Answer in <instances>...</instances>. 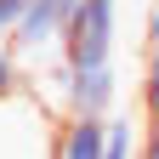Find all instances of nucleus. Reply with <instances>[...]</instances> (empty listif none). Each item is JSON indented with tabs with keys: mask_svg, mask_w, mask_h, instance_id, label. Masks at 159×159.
Returning a JSON list of instances; mask_svg holds the SVG:
<instances>
[{
	"mask_svg": "<svg viewBox=\"0 0 159 159\" xmlns=\"http://www.w3.org/2000/svg\"><path fill=\"white\" fill-rule=\"evenodd\" d=\"M57 125L63 119L29 85L0 97V159H57Z\"/></svg>",
	"mask_w": 159,
	"mask_h": 159,
	"instance_id": "nucleus-1",
	"label": "nucleus"
},
{
	"mask_svg": "<svg viewBox=\"0 0 159 159\" xmlns=\"http://www.w3.org/2000/svg\"><path fill=\"white\" fill-rule=\"evenodd\" d=\"M119 46V0H80L63 34V68H108Z\"/></svg>",
	"mask_w": 159,
	"mask_h": 159,
	"instance_id": "nucleus-2",
	"label": "nucleus"
},
{
	"mask_svg": "<svg viewBox=\"0 0 159 159\" xmlns=\"http://www.w3.org/2000/svg\"><path fill=\"white\" fill-rule=\"evenodd\" d=\"M80 0H23V17L11 29V57L23 68H46L63 57V34Z\"/></svg>",
	"mask_w": 159,
	"mask_h": 159,
	"instance_id": "nucleus-3",
	"label": "nucleus"
},
{
	"mask_svg": "<svg viewBox=\"0 0 159 159\" xmlns=\"http://www.w3.org/2000/svg\"><path fill=\"white\" fill-rule=\"evenodd\" d=\"M102 148H108V119L68 114L57 125V159H102Z\"/></svg>",
	"mask_w": 159,
	"mask_h": 159,
	"instance_id": "nucleus-4",
	"label": "nucleus"
},
{
	"mask_svg": "<svg viewBox=\"0 0 159 159\" xmlns=\"http://www.w3.org/2000/svg\"><path fill=\"white\" fill-rule=\"evenodd\" d=\"M136 102H142V119H159V40H148V57H142V85H136Z\"/></svg>",
	"mask_w": 159,
	"mask_h": 159,
	"instance_id": "nucleus-5",
	"label": "nucleus"
},
{
	"mask_svg": "<svg viewBox=\"0 0 159 159\" xmlns=\"http://www.w3.org/2000/svg\"><path fill=\"white\" fill-rule=\"evenodd\" d=\"M136 136H142V125H131V114H114L108 119V148H102V159H136Z\"/></svg>",
	"mask_w": 159,
	"mask_h": 159,
	"instance_id": "nucleus-6",
	"label": "nucleus"
},
{
	"mask_svg": "<svg viewBox=\"0 0 159 159\" xmlns=\"http://www.w3.org/2000/svg\"><path fill=\"white\" fill-rule=\"evenodd\" d=\"M29 85V68L11 57V46H0V97H11V91H23Z\"/></svg>",
	"mask_w": 159,
	"mask_h": 159,
	"instance_id": "nucleus-7",
	"label": "nucleus"
},
{
	"mask_svg": "<svg viewBox=\"0 0 159 159\" xmlns=\"http://www.w3.org/2000/svg\"><path fill=\"white\" fill-rule=\"evenodd\" d=\"M136 159H159V119H142V136H136Z\"/></svg>",
	"mask_w": 159,
	"mask_h": 159,
	"instance_id": "nucleus-8",
	"label": "nucleus"
},
{
	"mask_svg": "<svg viewBox=\"0 0 159 159\" xmlns=\"http://www.w3.org/2000/svg\"><path fill=\"white\" fill-rule=\"evenodd\" d=\"M23 17V0H0V46H11V29Z\"/></svg>",
	"mask_w": 159,
	"mask_h": 159,
	"instance_id": "nucleus-9",
	"label": "nucleus"
},
{
	"mask_svg": "<svg viewBox=\"0 0 159 159\" xmlns=\"http://www.w3.org/2000/svg\"><path fill=\"white\" fill-rule=\"evenodd\" d=\"M142 34H148V40H159V0H148V23H142Z\"/></svg>",
	"mask_w": 159,
	"mask_h": 159,
	"instance_id": "nucleus-10",
	"label": "nucleus"
},
{
	"mask_svg": "<svg viewBox=\"0 0 159 159\" xmlns=\"http://www.w3.org/2000/svg\"><path fill=\"white\" fill-rule=\"evenodd\" d=\"M142 6H148V0H142Z\"/></svg>",
	"mask_w": 159,
	"mask_h": 159,
	"instance_id": "nucleus-11",
	"label": "nucleus"
}]
</instances>
